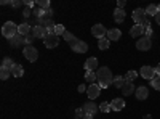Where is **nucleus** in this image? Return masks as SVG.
<instances>
[{"label": "nucleus", "instance_id": "nucleus-43", "mask_svg": "<svg viewBox=\"0 0 160 119\" xmlns=\"http://www.w3.org/2000/svg\"><path fill=\"white\" fill-rule=\"evenodd\" d=\"M155 21H157V24L160 26V13H157V16H155Z\"/></svg>", "mask_w": 160, "mask_h": 119}, {"label": "nucleus", "instance_id": "nucleus-28", "mask_svg": "<svg viewBox=\"0 0 160 119\" xmlns=\"http://www.w3.org/2000/svg\"><path fill=\"white\" fill-rule=\"evenodd\" d=\"M136 77H138V73H136V71H128L127 76H125V81H127V82H133Z\"/></svg>", "mask_w": 160, "mask_h": 119}, {"label": "nucleus", "instance_id": "nucleus-20", "mask_svg": "<svg viewBox=\"0 0 160 119\" xmlns=\"http://www.w3.org/2000/svg\"><path fill=\"white\" fill-rule=\"evenodd\" d=\"M120 37H122L120 29H109L108 31V39H109V41H118Z\"/></svg>", "mask_w": 160, "mask_h": 119}, {"label": "nucleus", "instance_id": "nucleus-22", "mask_svg": "<svg viewBox=\"0 0 160 119\" xmlns=\"http://www.w3.org/2000/svg\"><path fill=\"white\" fill-rule=\"evenodd\" d=\"M125 82H127V81H125V77H123V76H115V77H114L112 85H114V87H117V89H122V87L125 85Z\"/></svg>", "mask_w": 160, "mask_h": 119}, {"label": "nucleus", "instance_id": "nucleus-31", "mask_svg": "<svg viewBox=\"0 0 160 119\" xmlns=\"http://www.w3.org/2000/svg\"><path fill=\"white\" fill-rule=\"evenodd\" d=\"M64 32H66V28H64L62 24H56V26H55V34H56V35L62 37V34H64Z\"/></svg>", "mask_w": 160, "mask_h": 119}, {"label": "nucleus", "instance_id": "nucleus-38", "mask_svg": "<svg viewBox=\"0 0 160 119\" xmlns=\"http://www.w3.org/2000/svg\"><path fill=\"white\" fill-rule=\"evenodd\" d=\"M125 0H118V2H117V8H120V10H123L125 8Z\"/></svg>", "mask_w": 160, "mask_h": 119}, {"label": "nucleus", "instance_id": "nucleus-44", "mask_svg": "<svg viewBox=\"0 0 160 119\" xmlns=\"http://www.w3.org/2000/svg\"><path fill=\"white\" fill-rule=\"evenodd\" d=\"M83 119H93V114H87V113H85V116H83Z\"/></svg>", "mask_w": 160, "mask_h": 119}, {"label": "nucleus", "instance_id": "nucleus-16", "mask_svg": "<svg viewBox=\"0 0 160 119\" xmlns=\"http://www.w3.org/2000/svg\"><path fill=\"white\" fill-rule=\"evenodd\" d=\"M135 95H136V98H138V100H146V98H148V95H149V90H148V87L141 85V87H138V89H136Z\"/></svg>", "mask_w": 160, "mask_h": 119}, {"label": "nucleus", "instance_id": "nucleus-15", "mask_svg": "<svg viewBox=\"0 0 160 119\" xmlns=\"http://www.w3.org/2000/svg\"><path fill=\"white\" fill-rule=\"evenodd\" d=\"M111 108L114 111H122L125 108V100L123 98H114L112 103H111Z\"/></svg>", "mask_w": 160, "mask_h": 119}, {"label": "nucleus", "instance_id": "nucleus-37", "mask_svg": "<svg viewBox=\"0 0 160 119\" xmlns=\"http://www.w3.org/2000/svg\"><path fill=\"white\" fill-rule=\"evenodd\" d=\"M51 16H53V10L51 8H48V10H45V19H51Z\"/></svg>", "mask_w": 160, "mask_h": 119}, {"label": "nucleus", "instance_id": "nucleus-11", "mask_svg": "<svg viewBox=\"0 0 160 119\" xmlns=\"http://www.w3.org/2000/svg\"><path fill=\"white\" fill-rule=\"evenodd\" d=\"M43 44L47 48H55L59 44V35H48L47 39H43Z\"/></svg>", "mask_w": 160, "mask_h": 119}, {"label": "nucleus", "instance_id": "nucleus-2", "mask_svg": "<svg viewBox=\"0 0 160 119\" xmlns=\"http://www.w3.org/2000/svg\"><path fill=\"white\" fill-rule=\"evenodd\" d=\"M18 28H19V26H16L13 21H7V23L2 26V34L10 41V39H13V37L18 34Z\"/></svg>", "mask_w": 160, "mask_h": 119}, {"label": "nucleus", "instance_id": "nucleus-25", "mask_svg": "<svg viewBox=\"0 0 160 119\" xmlns=\"http://www.w3.org/2000/svg\"><path fill=\"white\" fill-rule=\"evenodd\" d=\"M109 45H111V41H109L108 37H102V39H99V41H98V47L101 50H108Z\"/></svg>", "mask_w": 160, "mask_h": 119}, {"label": "nucleus", "instance_id": "nucleus-12", "mask_svg": "<svg viewBox=\"0 0 160 119\" xmlns=\"http://www.w3.org/2000/svg\"><path fill=\"white\" fill-rule=\"evenodd\" d=\"M85 71H98V60L95 58V57H91V58H88L87 61H85Z\"/></svg>", "mask_w": 160, "mask_h": 119}, {"label": "nucleus", "instance_id": "nucleus-7", "mask_svg": "<svg viewBox=\"0 0 160 119\" xmlns=\"http://www.w3.org/2000/svg\"><path fill=\"white\" fill-rule=\"evenodd\" d=\"M99 94H101V87H99L98 84H90V85H88V89H87V95H88L90 100L98 98Z\"/></svg>", "mask_w": 160, "mask_h": 119}, {"label": "nucleus", "instance_id": "nucleus-19", "mask_svg": "<svg viewBox=\"0 0 160 119\" xmlns=\"http://www.w3.org/2000/svg\"><path fill=\"white\" fill-rule=\"evenodd\" d=\"M122 92H123V95H131L136 92V87L133 85V82H125V85L122 87Z\"/></svg>", "mask_w": 160, "mask_h": 119}, {"label": "nucleus", "instance_id": "nucleus-34", "mask_svg": "<svg viewBox=\"0 0 160 119\" xmlns=\"http://www.w3.org/2000/svg\"><path fill=\"white\" fill-rule=\"evenodd\" d=\"M151 85H152L154 90H158V92H160V77H158V76L151 81Z\"/></svg>", "mask_w": 160, "mask_h": 119}, {"label": "nucleus", "instance_id": "nucleus-36", "mask_svg": "<svg viewBox=\"0 0 160 119\" xmlns=\"http://www.w3.org/2000/svg\"><path fill=\"white\" fill-rule=\"evenodd\" d=\"M22 15H24V18H29L31 15H34V11H32L31 8H28V7H26V8L22 10Z\"/></svg>", "mask_w": 160, "mask_h": 119}, {"label": "nucleus", "instance_id": "nucleus-13", "mask_svg": "<svg viewBox=\"0 0 160 119\" xmlns=\"http://www.w3.org/2000/svg\"><path fill=\"white\" fill-rule=\"evenodd\" d=\"M82 108H83V111H85L87 114H93V116H95V114L99 111V108L96 106V103H93V101H88V103H85Z\"/></svg>", "mask_w": 160, "mask_h": 119}, {"label": "nucleus", "instance_id": "nucleus-8", "mask_svg": "<svg viewBox=\"0 0 160 119\" xmlns=\"http://www.w3.org/2000/svg\"><path fill=\"white\" fill-rule=\"evenodd\" d=\"M91 34L99 41V39H102L104 35H108V29H106L102 24H95V26L91 28Z\"/></svg>", "mask_w": 160, "mask_h": 119}, {"label": "nucleus", "instance_id": "nucleus-35", "mask_svg": "<svg viewBox=\"0 0 160 119\" xmlns=\"http://www.w3.org/2000/svg\"><path fill=\"white\" fill-rule=\"evenodd\" d=\"M34 39H35V37L32 35V32H31L29 35H24V44H26V47H28V45H31Z\"/></svg>", "mask_w": 160, "mask_h": 119}, {"label": "nucleus", "instance_id": "nucleus-21", "mask_svg": "<svg viewBox=\"0 0 160 119\" xmlns=\"http://www.w3.org/2000/svg\"><path fill=\"white\" fill-rule=\"evenodd\" d=\"M10 44L13 45V47H18V45H21V44H24V35H21V34H16L13 39H10Z\"/></svg>", "mask_w": 160, "mask_h": 119}, {"label": "nucleus", "instance_id": "nucleus-24", "mask_svg": "<svg viewBox=\"0 0 160 119\" xmlns=\"http://www.w3.org/2000/svg\"><path fill=\"white\" fill-rule=\"evenodd\" d=\"M85 79H87L88 84H95V81H98V76L93 71H85Z\"/></svg>", "mask_w": 160, "mask_h": 119}, {"label": "nucleus", "instance_id": "nucleus-9", "mask_svg": "<svg viewBox=\"0 0 160 119\" xmlns=\"http://www.w3.org/2000/svg\"><path fill=\"white\" fill-rule=\"evenodd\" d=\"M133 21H135L136 24H142L146 19H148V18H146V10H142V8H136L135 11H133Z\"/></svg>", "mask_w": 160, "mask_h": 119}, {"label": "nucleus", "instance_id": "nucleus-10", "mask_svg": "<svg viewBox=\"0 0 160 119\" xmlns=\"http://www.w3.org/2000/svg\"><path fill=\"white\" fill-rule=\"evenodd\" d=\"M32 35L34 37H40V39H47L50 34H48V29L43 28V26H34L32 28Z\"/></svg>", "mask_w": 160, "mask_h": 119}, {"label": "nucleus", "instance_id": "nucleus-4", "mask_svg": "<svg viewBox=\"0 0 160 119\" xmlns=\"http://www.w3.org/2000/svg\"><path fill=\"white\" fill-rule=\"evenodd\" d=\"M69 45H71L72 51H75V53H85V51L88 50L87 42H83V41H78V39H75V41H74V42H71Z\"/></svg>", "mask_w": 160, "mask_h": 119}, {"label": "nucleus", "instance_id": "nucleus-6", "mask_svg": "<svg viewBox=\"0 0 160 119\" xmlns=\"http://www.w3.org/2000/svg\"><path fill=\"white\" fill-rule=\"evenodd\" d=\"M139 74H141V77L149 79V81H152V79L157 77V74H155V68H152V66H142L141 71H139Z\"/></svg>", "mask_w": 160, "mask_h": 119}, {"label": "nucleus", "instance_id": "nucleus-33", "mask_svg": "<svg viewBox=\"0 0 160 119\" xmlns=\"http://www.w3.org/2000/svg\"><path fill=\"white\" fill-rule=\"evenodd\" d=\"M10 74H11V71H10V69L0 68V79H2V81H5V79H8V77H10Z\"/></svg>", "mask_w": 160, "mask_h": 119}, {"label": "nucleus", "instance_id": "nucleus-3", "mask_svg": "<svg viewBox=\"0 0 160 119\" xmlns=\"http://www.w3.org/2000/svg\"><path fill=\"white\" fill-rule=\"evenodd\" d=\"M151 47H152L151 37L142 35V37L138 39V42H136V48H138V50H141V51H148V50H151Z\"/></svg>", "mask_w": 160, "mask_h": 119}, {"label": "nucleus", "instance_id": "nucleus-23", "mask_svg": "<svg viewBox=\"0 0 160 119\" xmlns=\"http://www.w3.org/2000/svg\"><path fill=\"white\" fill-rule=\"evenodd\" d=\"M16 66V63L13 61L11 58H3V61H2V68H5V69H10V71H13V68Z\"/></svg>", "mask_w": 160, "mask_h": 119}, {"label": "nucleus", "instance_id": "nucleus-5", "mask_svg": "<svg viewBox=\"0 0 160 119\" xmlns=\"http://www.w3.org/2000/svg\"><path fill=\"white\" fill-rule=\"evenodd\" d=\"M22 53H24V57L28 58L29 61H35V60L38 58V51H37V48H35V47H32V45L24 47Z\"/></svg>", "mask_w": 160, "mask_h": 119}, {"label": "nucleus", "instance_id": "nucleus-14", "mask_svg": "<svg viewBox=\"0 0 160 119\" xmlns=\"http://www.w3.org/2000/svg\"><path fill=\"white\" fill-rule=\"evenodd\" d=\"M142 34H144V28H142L141 24H135V26H133V28L130 29V35L135 37V39L142 37Z\"/></svg>", "mask_w": 160, "mask_h": 119}, {"label": "nucleus", "instance_id": "nucleus-29", "mask_svg": "<svg viewBox=\"0 0 160 119\" xmlns=\"http://www.w3.org/2000/svg\"><path fill=\"white\" fill-rule=\"evenodd\" d=\"M99 111H101V113H109V111H112L111 103H108V101L101 103V105H99Z\"/></svg>", "mask_w": 160, "mask_h": 119}, {"label": "nucleus", "instance_id": "nucleus-41", "mask_svg": "<svg viewBox=\"0 0 160 119\" xmlns=\"http://www.w3.org/2000/svg\"><path fill=\"white\" fill-rule=\"evenodd\" d=\"M78 92H80V94H83V92H87V87L82 84V85H78Z\"/></svg>", "mask_w": 160, "mask_h": 119}, {"label": "nucleus", "instance_id": "nucleus-30", "mask_svg": "<svg viewBox=\"0 0 160 119\" xmlns=\"http://www.w3.org/2000/svg\"><path fill=\"white\" fill-rule=\"evenodd\" d=\"M37 5H38V8H42V10L51 8L50 7V0H37Z\"/></svg>", "mask_w": 160, "mask_h": 119}, {"label": "nucleus", "instance_id": "nucleus-45", "mask_svg": "<svg viewBox=\"0 0 160 119\" xmlns=\"http://www.w3.org/2000/svg\"><path fill=\"white\" fill-rule=\"evenodd\" d=\"M142 119H152V116H151V114H148V116H144Z\"/></svg>", "mask_w": 160, "mask_h": 119}, {"label": "nucleus", "instance_id": "nucleus-39", "mask_svg": "<svg viewBox=\"0 0 160 119\" xmlns=\"http://www.w3.org/2000/svg\"><path fill=\"white\" fill-rule=\"evenodd\" d=\"M21 5H22V2H21V0H15V2L11 3V7H15V8H18V7H21Z\"/></svg>", "mask_w": 160, "mask_h": 119}, {"label": "nucleus", "instance_id": "nucleus-42", "mask_svg": "<svg viewBox=\"0 0 160 119\" xmlns=\"http://www.w3.org/2000/svg\"><path fill=\"white\" fill-rule=\"evenodd\" d=\"M155 74H157V76H160V63L155 66Z\"/></svg>", "mask_w": 160, "mask_h": 119}, {"label": "nucleus", "instance_id": "nucleus-27", "mask_svg": "<svg viewBox=\"0 0 160 119\" xmlns=\"http://www.w3.org/2000/svg\"><path fill=\"white\" fill-rule=\"evenodd\" d=\"M157 13H158V10H157V5H149L148 8H146V15L157 16Z\"/></svg>", "mask_w": 160, "mask_h": 119}, {"label": "nucleus", "instance_id": "nucleus-18", "mask_svg": "<svg viewBox=\"0 0 160 119\" xmlns=\"http://www.w3.org/2000/svg\"><path fill=\"white\" fill-rule=\"evenodd\" d=\"M114 21L115 23H123L125 21V10L115 8L114 10Z\"/></svg>", "mask_w": 160, "mask_h": 119}, {"label": "nucleus", "instance_id": "nucleus-46", "mask_svg": "<svg viewBox=\"0 0 160 119\" xmlns=\"http://www.w3.org/2000/svg\"><path fill=\"white\" fill-rule=\"evenodd\" d=\"M157 10H158V13H160V5H157Z\"/></svg>", "mask_w": 160, "mask_h": 119}, {"label": "nucleus", "instance_id": "nucleus-26", "mask_svg": "<svg viewBox=\"0 0 160 119\" xmlns=\"http://www.w3.org/2000/svg\"><path fill=\"white\" fill-rule=\"evenodd\" d=\"M22 74H24V69H22L21 64H16L15 68H13V71H11V76L13 77H22Z\"/></svg>", "mask_w": 160, "mask_h": 119}, {"label": "nucleus", "instance_id": "nucleus-40", "mask_svg": "<svg viewBox=\"0 0 160 119\" xmlns=\"http://www.w3.org/2000/svg\"><path fill=\"white\" fill-rule=\"evenodd\" d=\"M24 5L28 8H31V7H34V2H32V0H24Z\"/></svg>", "mask_w": 160, "mask_h": 119}, {"label": "nucleus", "instance_id": "nucleus-17", "mask_svg": "<svg viewBox=\"0 0 160 119\" xmlns=\"http://www.w3.org/2000/svg\"><path fill=\"white\" fill-rule=\"evenodd\" d=\"M31 32H32V26H31L29 23H22V24H19L18 34H21V35H29Z\"/></svg>", "mask_w": 160, "mask_h": 119}, {"label": "nucleus", "instance_id": "nucleus-32", "mask_svg": "<svg viewBox=\"0 0 160 119\" xmlns=\"http://www.w3.org/2000/svg\"><path fill=\"white\" fill-rule=\"evenodd\" d=\"M62 39H64V41L68 42V44H71V42H74V41H75V37H74L69 31H66V32L62 34Z\"/></svg>", "mask_w": 160, "mask_h": 119}, {"label": "nucleus", "instance_id": "nucleus-1", "mask_svg": "<svg viewBox=\"0 0 160 119\" xmlns=\"http://www.w3.org/2000/svg\"><path fill=\"white\" fill-rule=\"evenodd\" d=\"M96 76H98V85L101 89H108L112 82H114V77H112V73L109 68H106V66H102V68H99L96 71Z\"/></svg>", "mask_w": 160, "mask_h": 119}]
</instances>
